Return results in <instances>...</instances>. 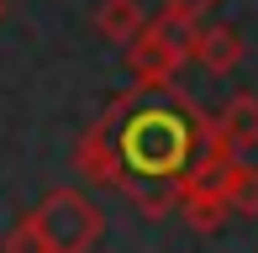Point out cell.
Returning <instances> with one entry per match:
<instances>
[{
	"label": "cell",
	"mask_w": 258,
	"mask_h": 253,
	"mask_svg": "<svg viewBox=\"0 0 258 253\" xmlns=\"http://www.w3.org/2000/svg\"><path fill=\"white\" fill-rule=\"evenodd\" d=\"M105 116L116 121V148L126 164V185L132 179H174L190 169L195 148L206 137V111H195V100H184L174 85L163 90H126L105 106ZM121 185V190H126Z\"/></svg>",
	"instance_id": "1"
},
{
	"label": "cell",
	"mask_w": 258,
	"mask_h": 253,
	"mask_svg": "<svg viewBox=\"0 0 258 253\" xmlns=\"http://www.w3.org/2000/svg\"><path fill=\"white\" fill-rule=\"evenodd\" d=\"M105 237V216L100 206L90 201L85 190L74 185H58L48 190L27 216L21 227L6 237V248H32V253H85Z\"/></svg>",
	"instance_id": "2"
},
{
	"label": "cell",
	"mask_w": 258,
	"mask_h": 253,
	"mask_svg": "<svg viewBox=\"0 0 258 253\" xmlns=\"http://www.w3.org/2000/svg\"><path fill=\"white\" fill-rule=\"evenodd\" d=\"M190 32L195 21L174 16V11H158L153 21H143L132 42H126V69L143 90H163L179 79V69L190 64Z\"/></svg>",
	"instance_id": "3"
},
{
	"label": "cell",
	"mask_w": 258,
	"mask_h": 253,
	"mask_svg": "<svg viewBox=\"0 0 258 253\" xmlns=\"http://www.w3.org/2000/svg\"><path fill=\"white\" fill-rule=\"evenodd\" d=\"M74 174H85L90 185L105 190H121L126 185V164H121V148H116V121L100 116L95 126H85L74 143Z\"/></svg>",
	"instance_id": "4"
},
{
	"label": "cell",
	"mask_w": 258,
	"mask_h": 253,
	"mask_svg": "<svg viewBox=\"0 0 258 253\" xmlns=\"http://www.w3.org/2000/svg\"><path fill=\"white\" fill-rule=\"evenodd\" d=\"M242 53H248V42H242V32L232 27V21H211V27L195 21V32H190V64H201L206 74H232V69L242 64Z\"/></svg>",
	"instance_id": "5"
},
{
	"label": "cell",
	"mask_w": 258,
	"mask_h": 253,
	"mask_svg": "<svg viewBox=\"0 0 258 253\" xmlns=\"http://www.w3.org/2000/svg\"><path fill=\"white\" fill-rule=\"evenodd\" d=\"M143 0H100L95 6V32L105 42H116V48H126V42L143 32Z\"/></svg>",
	"instance_id": "6"
},
{
	"label": "cell",
	"mask_w": 258,
	"mask_h": 253,
	"mask_svg": "<svg viewBox=\"0 0 258 253\" xmlns=\"http://www.w3.org/2000/svg\"><path fill=\"white\" fill-rule=\"evenodd\" d=\"M216 121H221V132H227V143L237 153H253L258 148V95H232Z\"/></svg>",
	"instance_id": "7"
},
{
	"label": "cell",
	"mask_w": 258,
	"mask_h": 253,
	"mask_svg": "<svg viewBox=\"0 0 258 253\" xmlns=\"http://www.w3.org/2000/svg\"><path fill=\"white\" fill-rule=\"evenodd\" d=\"M227 206H232V216H258V169L253 164H242V158H232V169H227Z\"/></svg>",
	"instance_id": "8"
},
{
	"label": "cell",
	"mask_w": 258,
	"mask_h": 253,
	"mask_svg": "<svg viewBox=\"0 0 258 253\" xmlns=\"http://www.w3.org/2000/svg\"><path fill=\"white\" fill-rule=\"evenodd\" d=\"M216 6H221V0H163V11H174V16H184V21H201Z\"/></svg>",
	"instance_id": "9"
}]
</instances>
